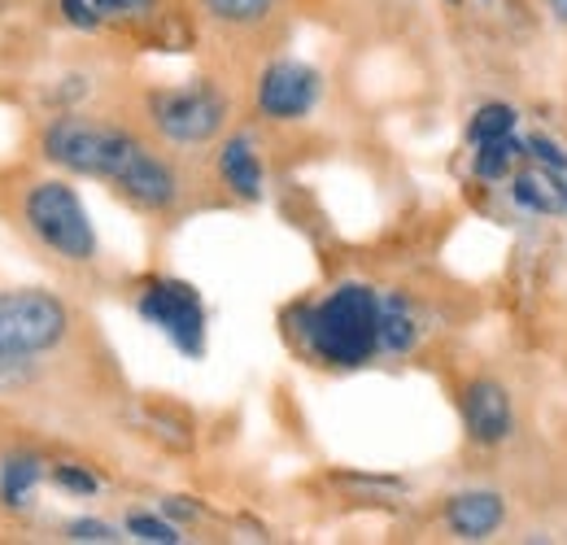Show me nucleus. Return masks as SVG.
<instances>
[{
  "mask_svg": "<svg viewBox=\"0 0 567 545\" xmlns=\"http://www.w3.org/2000/svg\"><path fill=\"white\" fill-rule=\"evenodd\" d=\"M297 332H301L306 353L315 362H323V367H337V371L367 367L375 353H384V341H380V288H371V284H337L310 310H301Z\"/></svg>",
  "mask_w": 567,
  "mask_h": 545,
  "instance_id": "obj_1",
  "label": "nucleus"
},
{
  "mask_svg": "<svg viewBox=\"0 0 567 545\" xmlns=\"http://www.w3.org/2000/svg\"><path fill=\"white\" fill-rule=\"evenodd\" d=\"M13 227L53 263H96V227L66 179H22L13 188Z\"/></svg>",
  "mask_w": 567,
  "mask_h": 545,
  "instance_id": "obj_2",
  "label": "nucleus"
},
{
  "mask_svg": "<svg viewBox=\"0 0 567 545\" xmlns=\"http://www.w3.org/2000/svg\"><path fill=\"white\" fill-rule=\"evenodd\" d=\"M71 337V310L40 288L0 292V393H22L35 380V358Z\"/></svg>",
  "mask_w": 567,
  "mask_h": 545,
  "instance_id": "obj_3",
  "label": "nucleus"
},
{
  "mask_svg": "<svg viewBox=\"0 0 567 545\" xmlns=\"http://www.w3.org/2000/svg\"><path fill=\"white\" fill-rule=\"evenodd\" d=\"M40 148L53 166L71 171V175H87V179H105V184H123L127 171L141 162L148 148L136 132L105 123V119H87V114H66L53 119L40 136Z\"/></svg>",
  "mask_w": 567,
  "mask_h": 545,
  "instance_id": "obj_4",
  "label": "nucleus"
},
{
  "mask_svg": "<svg viewBox=\"0 0 567 545\" xmlns=\"http://www.w3.org/2000/svg\"><path fill=\"white\" fill-rule=\"evenodd\" d=\"M148 119L171 144H184V148H197V144H210L223 123H227V101L214 92V88H162L148 96Z\"/></svg>",
  "mask_w": 567,
  "mask_h": 545,
  "instance_id": "obj_5",
  "label": "nucleus"
},
{
  "mask_svg": "<svg viewBox=\"0 0 567 545\" xmlns=\"http://www.w3.org/2000/svg\"><path fill=\"white\" fill-rule=\"evenodd\" d=\"M144 323H153L166 341L184 353H206V310L197 288L179 284V279H153L141 292Z\"/></svg>",
  "mask_w": 567,
  "mask_h": 545,
  "instance_id": "obj_6",
  "label": "nucleus"
},
{
  "mask_svg": "<svg viewBox=\"0 0 567 545\" xmlns=\"http://www.w3.org/2000/svg\"><path fill=\"white\" fill-rule=\"evenodd\" d=\"M319 105V74L301 62H276L258 79V110L276 123L306 119Z\"/></svg>",
  "mask_w": 567,
  "mask_h": 545,
  "instance_id": "obj_7",
  "label": "nucleus"
},
{
  "mask_svg": "<svg viewBox=\"0 0 567 545\" xmlns=\"http://www.w3.org/2000/svg\"><path fill=\"white\" fill-rule=\"evenodd\" d=\"M463 419H467V436L476 445H502L515 428V410H511V393L497 380H476L463 398Z\"/></svg>",
  "mask_w": 567,
  "mask_h": 545,
  "instance_id": "obj_8",
  "label": "nucleus"
},
{
  "mask_svg": "<svg viewBox=\"0 0 567 545\" xmlns=\"http://www.w3.org/2000/svg\"><path fill=\"white\" fill-rule=\"evenodd\" d=\"M502 520H506V506H502V497L489 493V489L458 493V497H450V506H445V524H450V533L463 537V542H485V537H494L497 528H502Z\"/></svg>",
  "mask_w": 567,
  "mask_h": 545,
  "instance_id": "obj_9",
  "label": "nucleus"
},
{
  "mask_svg": "<svg viewBox=\"0 0 567 545\" xmlns=\"http://www.w3.org/2000/svg\"><path fill=\"white\" fill-rule=\"evenodd\" d=\"M218 179H223L227 193H236L240 202H258V197H262L267 175H262V157H258L254 140L249 136L223 140V148H218Z\"/></svg>",
  "mask_w": 567,
  "mask_h": 545,
  "instance_id": "obj_10",
  "label": "nucleus"
},
{
  "mask_svg": "<svg viewBox=\"0 0 567 545\" xmlns=\"http://www.w3.org/2000/svg\"><path fill=\"white\" fill-rule=\"evenodd\" d=\"M420 337H424L420 306L398 288L380 292V341H384V353H411L420 345Z\"/></svg>",
  "mask_w": 567,
  "mask_h": 545,
  "instance_id": "obj_11",
  "label": "nucleus"
},
{
  "mask_svg": "<svg viewBox=\"0 0 567 545\" xmlns=\"http://www.w3.org/2000/svg\"><path fill=\"white\" fill-rule=\"evenodd\" d=\"M40 480H44V463H40V459H31V454L4 459V467H0V502H4L9 511H27V506L35 502Z\"/></svg>",
  "mask_w": 567,
  "mask_h": 545,
  "instance_id": "obj_12",
  "label": "nucleus"
},
{
  "mask_svg": "<svg viewBox=\"0 0 567 545\" xmlns=\"http://www.w3.org/2000/svg\"><path fill=\"white\" fill-rule=\"evenodd\" d=\"M144 9H153V0H62V13L74 27H101L114 18H141Z\"/></svg>",
  "mask_w": 567,
  "mask_h": 545,
  "instance_id": "obj_13",
  "label": "nucleus"
},
{
  "mask_svg": "<svg viewBox=\"0 0 567 545\" xmlns=\"http://www.w3.org/2000/svg\"><path fill=\"white\" fill-rule=\"evenodd\" d=\"M511 197H515V205H524L533 214H555L559 209V193H555L550 175H519V179H511Z\"/></svg>",
  "mask_w": 567,
  "mask_h": 545,
  "instance_id": "obj_14",
  "label": "nucleus"
},
{
  "mask_svg": "<svg viewBox=\"0 0 567 545\" xmlns=\"http://www.w3.org/2000/svg\"><path fill=\"white\" fill-rule=\"evenodd\" d=\"M515 157H519L515 136L485 140V144H476V162H472V166H476V175H481V179H502V175H511Z\"/></svg>",
  "mask_w": 567,
  "mask_h": 545,
  "instance_id": "obj_15",
  "label": "nucleus"
},
{
  "mask_svg": "<svg viewBox=\"0 0 567 545\" xmlns=\"http://www.w3.org/2000/svg\"><path fill=\"white\" fill-rule=\"evenodd\" d=\"M206 9L227 27H254L276 9V0H206Z\"/></svg>",
  "mask_w": 567,
  "mask_h": 545,
  "instance_id": "obj_16",
  "label": "nucleus"
},
{
  "mask_svg": "<svg viewBox=\"0 0 567 545\" xmlns=\"http://www.w3.org/2000/svg\"><path fill=\"white\" fill-rule=\"evenodd\" d=\"M506 136H515V110L511 105H485V110H476V119H472V140L476 144L506 140Z\"/></svg>",
  "mask_w": 567,
  "mask_h": 545,
  "instance_id": "obj_17",
  "label": "nucleus"
},
{
  "mask_svg": "<svg viewBox=\"0 0 567 545\" xmlns=\"http://www.w3.org/2000/svg\"><path fill=\"white\" fill-rule=\"evenodd\" d=\"M127 533H132L136 542H153V545L184 542V537H179V528H175V524H166L162 515H132V520H127Z\"/></svg>",
  "mask_w": 567,
  "mask_h": 545,
  "instance_id": "obj_18",
  "label": "nucleus"
},
{
  "mask_svg": "<svg viewBox=\"0 0 567 545\" xmlns=\"http://www.w3.org/2000/svg\"><path fill=\"white\" fill-rule=\"evenodd\" d=\"M53 480H58L66 493H79V497H92V493L101 489V480L92 476L87 467H74V463H58V467H53Z\"/></svg>",
  "mask_w": 567,
  "mask_h": 545,
  "instance_id": "obj_19",
  "label": "nucleus"
},
{
  "mask_svg": "<svg viewBox=\"0 0 567 545\" xmlns=\"http://www.w3.org/2000/svg\"><path fill=\"white\" fill-rule=\"evenodd\" d=\"M66 533H71V542H92V545L118 542V528H110V524H101V520H74Z\"/></svg>",
  "mask_w": 567,
  "mask_h": 545,
  "instance_id": "obj_20",
  "label": "nucleus"
},
{
  "mask_svg": "<svg viewBox=\"0 0 567 545\" xmlns=\"http://www.w3.org/2000/svg\"><path fill=\"white\" fill-rule=\"evenodd\" d=\"M528 148H533L542 162H550V171H564L567 166V153H559V144H550V140H533Z\"/></svg>",
  "mask_w": 567,
  "mask_h": 545,
  "instance_id": "obj_21",
  "label": "nucleus"
},
{
  "mask_svg": "<svg viewBox=\"0 0 567 545\" xmlns=\"http://www.w3.org/2000/svg\"><path fill=\"white\" fill-rule=\"evenodd\" d=\"M546 9H550V13L567 27V0H546Z\"/></svg>",
  "mask_w": 567,
  "mask_h": 545,
  "instance_id": "obj_22",
  "label": "nucleus"
}]
</instances>
